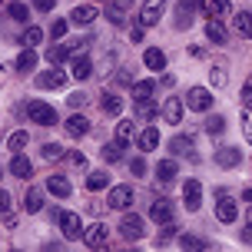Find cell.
<instances>
[{
    "label": "cell",
    "mask_w": 252,
    "mask_h": 252,
    "mask_svg": "<svg viewBox=\"0 0 252 252\" xmlns=\"http://www.w3.org/2000/svg\"><path fill=\"white\" fill-rule=\"evenodd\" d=\"M24 209H27V213H40V209H43V192H40V189H27Z\"/></svg>",
    "instance_id": "obj_34"
},
{
    "label": "cell",
    "mask_w": 252,
    "mask_h": 252,
    "mask_svg": "<svg viewBox=\"0 0 252 252\" xmlns=\"http://www.w3.org/2000/svg\"><path fill=\"white\" fill-rule=\"evenodd\" d=\"M239 100L246 103V106H252V73H249V80L242 83V93H239Z\"/></svg>",
    "instance_id": "obj_45"
},
{
    "label": "cell",
    "mask_w": 252,
    "mask_h": 252,
    "mask_svg": "<svg viewBox=\"0 0 252 252\" xmlns=\"http://www.w3.org/2000/svg\"><path fill=\"white\" fill-rule=\"evenodd\" d=\"M106 202H110V209L126 213V209L133 206V186H113V189H110V196H106Z\"/></svg>",
    "instance_id": "obj_5"
},
{
    "label": "cell",
    "mask_w": 252,
    "mask_h": 252,
    "mask_svg": "<svg viewBox=\"0 0 252 252\" xmlns=\"http://www.w3.org/2000/svg\"><path fill=\"white\" fill-rule=\"evenodd\" d=\"M106 17H110V24H113V27H123L126 24L123 7H116V3H106Z\"/></svg>",
    "instance_id": "obj_41"
},
{
    "label": "cell",
    "mask_w": 252,
    "mask_h": 252,
    "mask_svg": "<svg viewBox=\"0 0 252 252\" xmlns=\"http://www.w3.org/2000/svg\"><path fill=\"white\" fill-rule=\"evenodd\" d=\"M183 106H186V103L179 100V96H169V100L163 103V110H159V113H163V120H166V123L179 126V123H183Z\"/></svg>",
    "instance_id": "obj_13"
},
{
    "label": "cell",
    "mask_w": 252,
    "mask_h": 252,
    "mask_svg": "<svg viewBox=\"0 0 252 252\" xmlns=\"http://www.w3.org/2000/svg\"><path fill=\"white\" fill-rule=\"evenodd\" d=\"M143 63H146V70H166V53L159 50V47H150V50L143 53Z\"/></svg>",
    "instance_id": "obj_24"
},
{
    "label": "cell",
    "mask_w": 252,
    "mask_h": 252,
    "mask_svg": "<svg viewBox=\"0 0 252 252\" xmlns=\"http://www.w3.org/2000/svg\"><path fill=\"white\" fill-rule=\"evenodd\" d=\"M123 150H126V143L113 139V143L103 146V159H106V163H120V159H123Z\"/></svg>",
    "instance_id": "obj_32"
},
{
    "label": "cell",
    "mask_w": 252,
    "mask_h": 252,
    "mask_svg": "<svg viewBox=\"0 0 252 252\" xmlns=\"http://www.w3.org/2000/svg\"><path fill=\"white\" fill-rule=\"evenodd\" d=\"M27 129H17V133H10V136H7V150L10 153H24V146H27Z\"/></svg>",
    "instance_id": "obj_36"
},
{
    "label": "cell",
    "mask_w": 252,
    "mask_h": 252,
    "mask_svg": "<svg viewBox=\"0 0 252 252\" xmlns=\"http://www.w3.org/2000/svg\"><path fill=\"white\" fill-rule=\"evenodd\" d=\"M53 3H57V0H33V7H37L40 13H50V10H53Z\"/></svg>",
    "instance_id": "obj_49"
},
{
    "label": "cell",
    "mask_w": 252,
    "mask_h": 252,
    "mask_svg": "<svg viewBox=\"0 0 252 252\" xmlns=\"http://www.w3.org/2000/svg\"><path fill=\"white\" fill-rule=\"evenodd\" d=\"M176 173H179L176 159H159V163H156V176L163 179V183H173V179H176Z\"/></svg>",
    "instance_id": "obj_30"
},
{
    "label": "cell",
    "mask_w": 252,
    "mask_h": 252,
    "mask_svg": "<svg viewBox=\"0 0 252 252\" xmlns=\"http://www.w3.org/2000/svg\"><path fill=\"white\" fill-rule=\"evenodd\" d=\"M216 166H222V169H232V166L242 163V150H236V146H219L216 150Z\"/></svg>",
    "instance_id": "obj_11"
},
{
    "label": "cell",
    "mask_w": 252,
    "mask_h": 252,
    "mask_svg": "<svg viewBox=\"0 0 252 252\" xmlns=\"http://www.w3.org/2000/svg\"><path fill=\"white\" fill-rule=\"evenodd\" d=\"M116 7H123V10H129V7H133V0H116Z\"/></svg>",
    "instance_id": "obj_57"
},
{
    "label": "cell",
    "mask_w": 252,
    "mask_h": 252,
    "mask_svg": "<svg viewBox=\"0 0 252 252\" xmlns=\"http://www.w3.org/2000/svg\"><path fill=\"white\" fill-rule=\"evenodd\" d=\"M183 202H186L189 213H196V209L202 206V186H199V179H186V186H183Z\"/></svg>",
    "instance_id": "obj_9"
},
{
    "label": "cell",
    "mask_w": 252,
    "mask_h": 252,
    "mask_svg": "<svg viewBox=\"0 0 252 252\" xmlns=\"http://www.w3.org/2000/svg\"><path fill=\"white\" fill-rule=\"evenodd\" d=\"M66 57H70V53H66V43H50V47H47V63H50V66H60Z\"/></svg>",
    "instance_id": "obj_33"
},
{
    "label": "cell",
    "mask_w": 252,
    "mask_h": 252,
    "mask_svg": "<svg viewBox=\"0 0 252 252\" xmlns=\"http://www.w3.org/2000/svg\"><path fill=\"white\" fill-rule=\"evenodd\" d=\"M120 236L129 242H136L146 236V226H143V219L139 216H123V222H120Z\"/></svg>",
    "instance_id": "obj_6"
},
{
    "label": "cell",
    "mask_w": 252,
    "mask_h": 252,
    "mask_svg": "<svg viewBox=\"0 0 252 252\" xmlns=\"http://www.w3.org/2000/svg\"><path fill=\"white\" fill-rule=\"evenodd\" d=\"M179 246H183V249H209V242H206V239L189 236V232H183V236H179Z\"/></svg>",
    "instance_id": "obj_40"
},
{
    "label": "cell",
    "mask_w": 252,
    "mask_h": 252,
    "mask_svg": "<svg viewBox=\"0 0 252 252\" xmlns=\"http://www.w3.org/2000/svg\"><path fill=\"white\" fill-rule=\"evenodd\" d=\"M17 70H20V73L37 70V53H33V47H24V50H20V57H17Z\"/></svg>",
    "instance_id": "obj_29"
},
{
    "label": "cell",
    "mask_w": 252,
    "mask_h": 252,
    "mask_svg": "<svg viewBox=\"0 0 252 252\" xmlns=\"http://www.w3.org/2000/svg\"><path fill=\"white\" fill-rule=\"evenodd\" d=\"M7 17L17 20V24H27V20H30V10H27V3L13 0V3H7Z\"/></svg>",
    "instance_id": "obj_35"
},
{
    "label": "cell",
    "mask_w": 252,
    "mask_h": 252,
    "mask_svg": "<svg viewBox=\"0 0 252 252\" xmlns=\"http://www.w3.org/2000/svg\"><path fill=\"white\" fill-rule=\"evenodd\" d=\"M40 156H43V159H50V163H57V159H63V156H66V153H63L60 143H43Z\"/></svg>",
    "instance_id": "obj_38"
},
{
    "label": "cell",
    "mask_w": 252,
    "mask_h": 252,
    "mask_svg": "<svg viewBox=\"0 0 252 252\" xmlns=\"http://www.w3.org/2000/svg\"><path fill=\"white\" fill-rule=\"evenodd\" d=\"M40 40H43V30H40V27H33V24H30V27H27V30H24V37H20V43H24V47H37Z\"/></svg>",
    "instance_id": "obj_39"
},
{
    "label": "cell",
    "mask_w": 252,
    "mask_h": 252,
    "mask_svg": "<svg viewBox=\"0 0 252 252\" xmlns=\"http://www.w3.org/2000/svg\"><path fill=\"white\" fill-rule=\"evenodd\" d=\"M47 189H50L57 199H66V196L73 192V186H70V179H66V176H50V179H47Z\"/></svg>",
    "instance_id": "obj_25"
},
{
    "label": "cell",
    "mask_w": 252,
    "mask_h": 252,
    "mask_svg": "<svg viewBox=\"0 0 252 252\" xmlns=\"http://www.w3.org/2000/svg\"><path fill=\"white\" fill-rule=\"evenodd\" d=\"M176 222H163V229H159V242H166V239H173L176 236Z\"/></svg>",
    "instance_id": "obj_46"
},
{
    "label": "cell",
    "mask_w": 252,
    "mask_h": 252,
    "mask_svg": "<svg viewBox=\"0 0 252 252\" xmlns=\"http://www.w3.org/2000/svg\"><path fill=\"white\" fill-rule=\"evenodd\" d=\"M206 13L213 20H226V17H232V3L229 0H206Z\"/></svg>",
    "instance_id": "obj_22"
},
{
    "label": "cell",
    "mask_w": 252,
    "mask_h": 252,
    "mask_svg": "<svg viewBox=\"0 0 252 252\" xmlns=\"http://www.w3.org/2000/svg\"><path fill=\"white\" fill-rule=\"evenodd\" d=\"M63 126H66V133H70L73 139H80V136H87V133H90V120L83 113H73Z\"/></svg>",
    "instance_id": "obj_18"
},
{
    "label": "cell",
    "mask_w": 252,
    "mask_h": 252,
    "mask_svg": "<svg viewBox=\"0 0 252 252\" xmlns=\"http://www.w3.org/2000/svg\"><path fill=\"white\" fill-rule=\"evenodd\" d=\"M156 96V80H136L133 83V103L136 100H153Z\"/></svg>",
    "instance_id": "obj_26"
},
{
    "label": "cell",
    "mask_w": 252,
    "mask_h": 252,
    "mask_svg": "<svg viewBox=\"0 0 252 252\" xmlns=\"http://www.w3.org/2000/svg\"><path fill=\"white\" fill-rule=\"evenodd\" d=\"M163 10H166V0H146L143 10H139V17H136V24L139 27H156L159 17H163Z\"/></svg>",
    "instance_id": "obj_3"
},
{
    "label": "cell",
    "mask_w": 252,
    "mask_h": 252,
    "mask_svg": "<svg viewBox=\"0 0 252 252\" xmlns=\"http://www.w3.org/2000/svg\"><path fill=\"white\" fill-rule=\"evenodd\" d=\"M63 83H66V73L60 66H50V70H40L37 73V87H43V90H60Z\"/></svg>",
    "instance_id": "obj_7"
},
{
    "label": "cell",
    "mask_w": 252,
    "mask_h": 252,
    "mask_svg": "<svg viewBox=\"0 0 252 252\" xmlns=\"http://www.w3.org/2000/svg\"><path fill=\"white\" fill-rule=\"evenodd\" d=\"M100 106H103V113H106V116H120V113H123V96H116V93H106Z\"/></svg>",
    "instance_id": "obj_31"
},
{
    "label": "cell",
    "mask_w": 252,
    "mask_h": 252,
    "mask_svg": "<svg viewBox=\"0 0 252 252\" xmlns=\"http://www.w3.org/2000/svg\"><path fill=\"white\" fill-rule=\"evenodd\" d=\"M242 239H246V242H252V222H246V232H242Z\"/></svg>",
    "instance_id": "obj_55"
},
{
    "label": "cell",
    "mask_w": 252,
    "mask_h": 252,
    "mask_svg": "<svg viewBox=\"0 0 252 252\" xmlns=\"http://www.w3.org/2000/svg\"><path fill=\"white\" fill-rule=\"evenodd\" d=\"M232 30H236L239 37L252 40V13H249V10H239V13H232Z\"/></svg>",
    "instance_id": "obj_19"
},
{
    "label": "cell",
    "mask_w": 252,
    "mask_h": 252,
    "mask_svg": "<svg viewBox=\"0 0 252 252\" xmlns=\"http://www.w3.org/2000/svg\"><path fill=\"white\" fill-rule=\"evenodd\" d=\"M27 116H30V123H37V126H53L57 123V110H53L50 103H43V100L27 103Z\"/></svg>",
    "instance_id": "obj_2"
},
{
    "label": "cell",
    "mask_w": 252,
    "mask_h": 252,
    "mask_svg": "<svg viewBox=\"0 0 252 252\" xmlns=\"http://www.w3.org/2000/svg\"><path fill=\"white\" fill-rule=\"evenodd\" d=\"M116 80H120V83H129V87H133V83H136V80H133V73H129V70H120V73H116Z\"/></svg>",
    "instance_id": "obj_52"
},
{
    "label": "cell",
    "mask_w": 252,
    "mask_h": 252,
    "mask_svg": "<svg viewBox=\"0 0 252 252\" xmlns=\"http://www.w3.org/2000/svg\"><path fill=\"white\" fill-rule=\"evenodd\" d=\"M70 163L73 166H87V156H83V153H70Z\"/></svg>",
    "instance_id": "obj_54"
},
{
    "label": "cell",
    "mask_w": 252,
    "mask_h": 252,
    "mask_svg": "<svg viewBox=\"0 0 252 252\" xmlns=\"http://www.w3.org/2000/svg\"><path fill=\"white\" fill-rule=\"evenodd\" d=\"M7 209H10V192L0 189V213H7Z\"/></svg>",
    "instance_id": "obj_50"
},
{
    "label": "cell",
    "mask_w": 252,
    "mask_h": 252,
    "mask_svg": "<svg viewBox=\"0 0 252 252\" xmlns=\"http://www.w3.org/2000/svg\"><path fill=\"white\" fill-rule=\"evenodd\" d=\"M136 136H139V133H136V123H133V120H120V123H116V139H120V143L129 146Z\"/></svg>",
    "instance_id": "obj_27"
},
{
    "label": "cell",
    "mask_w": 252,
    "mask_h": 252,
    "mask_svg": "<svg viewBox=\"0 0 252 252\" xmlns=\"http://www.w3.org/2000/svg\"><path fill=\"white\" fill-rule=\"evenodd\" d=\"M213 90H206V87H189L186 90V110H192V113H209L213 110Z\"/></svg>",
    "instance_id": "obj_1"
},
{
    "label": "cell",
    "mask_w": 252,
    "mask_h": 252,
    "mask_svg": "<svg viewBox=\"0 0 252 252\" xmlns=\"http://www.w3.org/2000/svg\"><path fill=\"white\" fill-rule=\"evenodd\" d=\"M60 229H63V239H80L87 226L80 222V216H76V213H60Z\"/></svg>",
    "instance_id": "obj_8"
},
{
    "label": "cell",
    "mask_w": 252,
    "mask_h": 252,
    "mask_svg": "<svg viewBox=\"0 0 252 252\" xmlns=\"http://www.w3.org/2000/svg\"><path fill=\"white\" fill-rule=\"evenodd\" d=\"M70 73H73L76 80H90V76H93V63H90L87 53L73 57V63H70Z\"/></svg>",
    "instance_id": "obj_20"
},
{
    "label": "cell",
    "mask_w": 252,
    "mask_h": 252,
    "mask_svg": "<svg viewBox=\"0 0 252 252\" xmlns=\"http://www.w3.org/2000/svg\"><path fill=\"white\" fill-rule=\"evenodd\" d=\"M129 173H133V176H143V173H146V159H143V156L129 159Z\"/></svg>",
    "instance_id": "obj_44"
},
{
    "label": "cell",
    "mask_w": 252,
    "mask_h": 252,
    "mask_svg": "<svg viewBox=\"0 0 252 252\" xmlns=\"http://www.w3.org/2000/svg\"><path fill=\"white\" fill-rule=\"evenodd\" d=\"M239 123H242V133H246V139H249V143H252V110H249V106L242 110Z\"/></svg>",
    "instance_id": "obj_42"
},
{
    "label": "cell",
    "mask_w": 252,
    "mask_h": 252,
    "mask_svg": "<svg viewBox=\"0 0 252 252\" xmlns=\"http://www.w3.org/2000/svg\"><path fill=\"white\" fill-rule=\"evenodd\" d=\"M216 219H219V222H236V219H239V202L222 196V199L216 202Z\"/></svg>",
    "instance_id": "obj_12"
},
{
    "label": "cell",
    "mask_w": 252,
    "mask_h": 252,
    "mask_svg": "<svg viewBox=\"0 0 252 252\" xmlns=\"http://www.w3.org/2000/svg\"><path fill=\"white\" fill-rule=\"evenodd\" d=\"M143 30H146V27H133V30H129V40H133V43H143Z\"/></svg>",
    "instance_id": "obj_51"
},
{
    "label": "cell",
    "mask_w": 252,
    "mask_h": 252,
    "mask_svg": "<svg viewBox=\"0 0 252 252\" xmlns=\"http://www.w3.org/2000/svg\"><path fill=\"white\" fill-rule=\"evenodd\" d=\"M242 202H252V186H249V189H242Z\"/></svg>",
    "instance_id": "obj_56"
},
{
    "label": "cell",
    "mask_w": 252,
    "mask_h": 252,
    "mask_svg": "<svg viewBox=\"0 0 252 252\" xmlns=\"http://www.w3.org/2000/svg\"><path fill=\"white\" fill-rule=\"evenodd\" d=\"M96 3H113V0H96Z\"/></svg>",
    "instance_id": "obj_59"
},
{
    "label": "cell",
    "mask_w": 252,
    "mask_h": 252,
    "mask_svg": "<svg viewBox=\"0 0 252 252\" xmlns=\"http://www.w3.org/2000/svg\"><path fill=\"white\" fill-rule=\"evenodd\" d=\"M136 143H139V150H143V153H153L156 146H159V129H156V126H146V129L136 136Z\"/></svg>",
    "instance_id": "obj_23"
},
{
    "label": "cell",
    "mask_w": 252,
    "mask_h": 252,
    "mask_svg": "<svg viewBox=\"0 0 252 252\" xmlns=\"http://www.w3.org/2000/svg\"><path fill=\"white\" fill-rule=\"evenodd\" d=\"M206 133H209V136H222V133H226V116H209V120H206Z\"/></svg>",
    "instance_id": "obj_37"
},
{
    "label": "cell",
    "mask_w": 252,
    "mask_h": 252,
    "mask_svg": "<svg viewBox=\"0 0 252 252\" xmlns=\"http://www.w3.org/2000/svg\"><path fill=\"white\" fill-rule=\"evenodd\" d=\"M106 186H110V173H106V169H93V173L87 176L90 192H100V189H106Z\"/></svg>",
    "instance_id": "obj_28"
},
{
    "label": "cell",
    "mask_w": 252,
    "mask_h": 252,
    "mask_svg": "<svg viewBox=\"0 0 252 252\" xmlns=\"http://www.w3.org/2000/svg\"><path fill=\"white\" fill-rule=\"evenodd\" d=\"M63 33H66V20H53V24H50V37L60 40Z\"/></svg>",
    "instance_id": "obj_47"
},
{
    "label": "cell",
    "mask_w": 252,
    "mask_h": 252,
    "mask_svg": "<svg viewBox=\"0 0 252 252\" xmlns=\"http://www.w3.org/2000/svg\"><path fill=\"white\" fill-rule=\"evenodd\" d=\"M246 222H252V202H249V209H246Z\"/></svg>",
    "instance_id": "obj_58"
},
{
    "label": "cell",
    "mask_w": 252,
    "mask_h": 252,
    "mask_svg": "<svg viewBox=\"0 0 252 252\" xmlns=\"http://www.w3.org/2000/svg\"><path fill=\"white\" fill-rule=\"evenodd\" d=\"M93 20H96V7L93 3H80V7L70 10V24H76V27H90Z\"/></svg>",
    "instance_id": "obj_15"
},
{
    "label": "cell",
    "mask_w": 252,
    "mask_h": 252,
    "mask_svg": "<svg viewBox=\"0 0 252 252\" xmlns=\"http://www.w3.org/2000/svg\"><path fill=\"white\" fill-rule=\"evenodd\" d=\"M83 242H87L90 249H103V246H106V226H103V222L87 226L83 229Z\"/></svg>",
    "instance_id": "obj_14"
},
{
    "label": "cell",
    "mask_w": 252,
    "mask_h": 252,
    "mask_svg": "<svg viewBox=\"0 0 252 252\" xmlns=\"http://www.w3.org/2000/svg\"><path fill=\"white\" fill-rule=\"evenodd\" d=\"M133 113H136V120L150 123V120H156V116H159V106H156L153 100H136V103H133Z\"/></svg>",
    "instance_id": "obj_21"
},
{
    "label": "cell",
    "mask_w": 252,
    "mask_h": 252,
    "mask_svg": "<svg viewBox=\"0 0 252 252\" xmlns=\"http://www.w3.org/2000/svg\"><path fill=\"white\" fill-rule=\"evenodd\" d=\"M10 173H13L17 179H30V176H33V163L27 159L24 153H13V159H10Z\"/></svg>",
    "instance_id": "obj_17"
},
{
    "label": "cell",
    "mask_w": 252,
    "mask_h": 252,
    "mask_svg": "<svg viewBox=\"0 0 252 252\" xmlns=\"http://www.w3.org/2000/svg\"><path fill=\"white\" fill-rule=\"evenodd\" d=\"M83 50H87V40H73V43H66V53H70V57H80Z\"/></svg>",
    "instance_id": "obj_48"
},
{
    "label": "cell",
    "mask_w": 252,
    "mask_h": 252,
    "mask_svg": "<svg viewBox=\"0 0 252 252\" xmlns=\"http://www.w3.org/2000/svg\"><path fill=\"white\" fill-rule=\"evenodd\" d=\"M83 103H87V96H83V93H73V96H70V106H73V110H80Z\"/></svg>",
    "instance_id": "obj_53"
},
{
    "label": "cell",
    "mask_w": 252,
    "mask_h": 252,
    "mask_svg": "<svg viewBox=\"0 0 252 252\" xmlns=\"http://www.w3.org/2000/svg\"><path fill=\"white\" fill-rule=\"evenodd\" d=\"M206 40L216 43V47H222V43L229 40V30L222 27V20H213V17H209V24H206Z\"/></svg>",
    "instance_id": "obj_16"
},
{
    "label": "cell",
    "mask_w": 252,
    "mask_h": 252,
    "mask_svg": "<svg viewBox=\"0 0 252 252\" xmlns=\"http://www.w3.org/2000/svg\"><path fill=\"white\" fill-rule=\"evenodd\" d=\"M209 80H213V87H216V90L226 87V73H222L219 66H213V70H209Z\"/></svg>",
    "instance_id": "obj_43"
},
{
    "label": "cell",
    "mask_w": 252,
    "mask_h": 252,
    "mask_svg": "<svg viewBox=\"0 0 252 252\" xmlns=\"http://www.w3.org/2000/svg\"><path fill=\"white\" fill-rule=\"evenodd\" d=\"M173 216H176V209H173V202H169V199H156V202L150 206V219L156 222V226L173 222Z\"/></svg>",
    "instance_id": "obj_10"
},
{
    "label": "cell",
    "mask_w": 252,
    "mask_h": 252,
    "mask_svg": "<svg viewBox=\"0 0 252 252\" xmlns=\"http://www.w3.org/2000/svg\"><path fill=\"white\" fill-rule=\"evenodd\" d=\"M169 153H173V156H186V159H192V163L199 159V156H196V139L189 136V133H186V136L179 133V136L169 139Z\"/></svg>",
    "instance_id": "obj_4"
}]
</instances>
